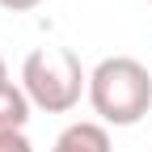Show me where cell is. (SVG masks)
Wrapping results in <instances>:
<instances>
[{
    "instance_id": "obj_2",
    "label": "cell",
    "mask_w": 152,
    "mask_h": 152,
    "mask_svg": "<svg viewBox=\"0 0 152 152\" xmlns=\"http://www.w3.org/2000/svg\"><path fill=\"white\" fill-rule=\"evenodd\" d=\"M21 89L30 106L47 114H68L80 97H89V72L68 47H34L21 64Z\"/></svg>"
},
{
    "instance_id": "obj_6",
    "label": "cell",
    "mask_w": 152,
    "mask_h": 152,
    "mask_svg": "<svg viewBox=\"0 0 152 152\" xmlns=\"http://www.w3.org/2000/svg\"><path fill=\"white\" fill-rule=\"evenodd\" d=\"M38 4H42V0H0V9H9V13H30Z\"/></svg>"
},
{
    "instance_id": "obj_5",
    "label": "cell",
    "mask_w": 152,
    "mask_h": 152,
    "mask_svg": "<svg viewBox=\"0 0 152 152\" xmlns=\"http://www.w3.org/2000/svg\"><path fill=\"white\" fill-rule=\"evenodd\" d=\"M0 152H34L26 131H17V135H0Z\"/></svg>"
},
{
    "instance_id": "obj_7",
    "label": "cell",
    "mask_w": 152,
    "mask_h": 152,
    "mask_svg": "<svg viewBox=\"0 0 152 152\" xmlns=\"http://www.w3.org/2000/svg\"><path fill=\"white\" fill-rule=\"evenodd\" d=\"M0 85H9V72H4V59H0Z\"/></svg>"
},
{
    "instance_id": "obj_3",
    "label": "cell",
    "mask_w": 152,
    "mask_h": 152,
    "mask_svg": "<svg viewBox=\"0 0 152 152\" xmlns=\"http://www.w3.org/2000/svg\"><path fill=\"white\" fill-rule=\"evenodd\" d=\"M51 152H114V148H110L106 123H72V127L59 131Z\"/></svg>"
},
{
    "instance_id": "obj_1",
    "label": "cell",
    "mask_w": 152,
    "mask_h": 152,
    "mask_svg": "<svg viewBox=\"0 0 152 152\" xmlns=\"http://www.w3.org/2000/svg\"><path fill=\"white\" fill-rule=\"evenodd\" d=\"M89 106L106 127H135L152 110V72L131 55H110L89 72Z\"/></svg>"
},
{
    "instance_id": "obj_4",
    "label": "cell",
    "mask_w": 152,
    "mask_h": 152,
    "mask_svg": "<svg viewBox=\"0 0 152 152\" xmlns=\"http://www.w3.org/2000/svg\"><path fill=\"white\" fill-rule=\"evenodd\" d=\"M30 123V97L21 85H0V135H17Z\"/></svg>"
}]
</instances>
